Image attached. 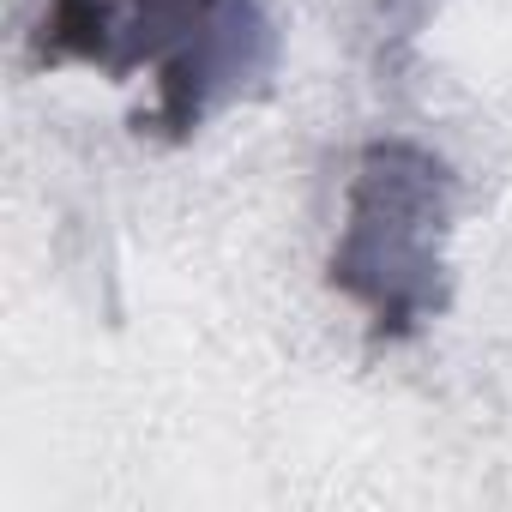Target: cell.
I'll return each instance as SVG.
<instances>
[{"mask_svg":"<svg viewBox=\"0 0 512 512\" xmlns=\"http://www.w3.org/2000/svg\"><path fill=\"white\" fill-rule=\"evenodd\" d=\"M31 49L43 67L145 85L139 133L187 139L272 73V19L260 0H37Z\"/></svg>","mask_w":512,"mask_h":512,"instance_id":"obj_1","label":"cell"},{"mask_svg":"<svg viewBox=\"0 0 512 512\" xmlns=\"http://www.w3.org/2000/svg\"><path fill=\"white\" fill-rule=\"evenodd\" d=\"M452 223V175L410 139H380L356 157L344 229L332 247V290H344L380 338H410L446 302L440 241Z\"/></svg>","mask_w":512,"mask_h":512,"instance_id":"obj_2","label":"cell"}]
</instances>
